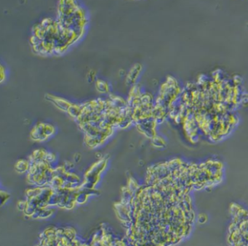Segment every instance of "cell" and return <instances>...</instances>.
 Segmentation results:
<instances>
[{"label": "cell", "instance_id": "3957f363", "mask_svg": "<svg viewBox=\"0 0 248 246\" xmlns=\"http://www.w3.org/2000/svg\"><path fill=\"white\" fill-rule=\"evenodd\" d=\"M98 90L101 91V92H102V89L104 90V92H105L106 89H107V87H106L105 83L104 82H98Z\"/></svg>", "mask_w": 248, "mask_h": 246}, {"label": "cell", "instance_id": "7a4b0ae2", "mask_svg": "<svg viewBox=\"0 0 248 246\" xmlns=\"http://www.w3.org/2000/svg\"><path fill=\"white\" fill-rule=\"evenodd\" d=\"M16 170L18 172L23 173V172H25L28 169V163H27V162L24 161V160H21V161L17 163L16 167Z\"/></svg>", "mask_w": 248, "mask_h": 246}, {"label": "cell", "instance_id": "6da1fadb", "mask_svg": "<svg viewBox=\"0 0 248 246\" xmlns=\"http://www.w3.org/2000/svg\"><path fill=\"white\" fill-rule=\"evenodd\" d=\"M56 21L69 38H78L88 25V13L79 0H58Z\"/></svg>", "mask_w": 248, "mask_h": 246}]
</instances>
